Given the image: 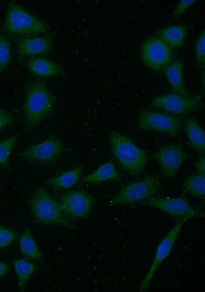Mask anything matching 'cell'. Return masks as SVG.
<instances>
[{
  "label": "cell",
  "mask_w": 205,
  "mask_h": 292,
  "mask_svg": "<svg viewBox=\"0 0 205 292\" xmlns=\"http://www.w3.org/2000/svg\"><path fill=\"white\" fill-rule=\"evenodd\" d=\"M109 139L113 157L128 173L137 176L144 171L149 161L145 150L129 137L115 131L110 132Z\"/></svg>",
  "instance_id": "1"
},
{
  "label": "cell",
  "mask_w": 205,
  "mask_h": 292,
  "mask_svg": "<svg viewBox=\"0 0 205 292\" xmlns=\"http://www.w3.org/2000/svg\"><path fill=\"white\" fill-rule=\"evenodd\" d=\"M55 103L54 96L43 81L34 80L27 88L24 104L26 122L33 128L52 112Z\"/></svg>",
  "instance_id": "2"
},
{
  "label": "cell",
  "mask_w": 205,
  "mask_h": 292,
  "mask_svg": "<svg viewBox=\"0 0 205 292\" xmlns=\"http://www.w3.org/2000/svg\"><path fill=\"white\" fill-rule=\"evenodd\" d=\"M30 207L34 220L38 223L68 227L72 225L62 211L59 203L43 187L37 188L34 192Z\"/></svg>",
  "instance_id": "3"
},
{
  "label": "cell",
  "mask_w": 205,
  "mask_h": 292,
  "mask_svg": "<svg viewBox=\"0 0 205 292\" xmlns=\"http://www.w3.org/2000/svg\"><path fill=\"white\" fill-rule=\"evenodd\" d=\"M160 188V178L156 175L125 184L110 202L112 205H131L157 196Z\"/></svg>",
  "instance_id": "4"
},
{
  "label": "cell",
  "mask_w": 205,
  "mask_h": 292,
  "mask_svg": "<svg viewBox=\"0 0 205 292\" xmlns=\"http://www.w3.org/2000/svg\"><path fill=\"white\" fill-rule=\"evenodd\" d=\"M4 27L6 31L13 34H39L49 30L45 23L14 2L8 5Z\"/></svg>",
  "instance_id": "5"
},
{
  "label": "cell",
  "mask_w": 205,
  "mask_h": 292,
  "mask_svg": "<svg viewBox=\"0 0 205 292\" xmlns=\"http://www.w3.org/2000/svg\"><path fill=\"white\" fill-rule=\"evenodd\" d=\"M140 202L161 211L178 220L204 217L203 213L193 207L182 196L167 198L156 196Z\"/></svg>",
  "instance_id": "6"
},
{
  "label": "cell",
  "mask_w": 205,
  "mask_h": 292,
  "mask_svg": "<svg viewBox=\"0 0 205 292\" xmlns=\"http://www.w3.org/2000/svg\"><path fill=\"white\" fill-rule=\"evenodd\" d=\"M187 219H179L172 229L158 244L152 263L148 272L142 280L139 288L140 291L149 290L153 279L163 261L170 254Z\"/></svg>",
  "instance_id": "7"
},
{
  "label": "cell",
  "mask_w": 205,
  "mask_h": 292,
  "mask_svg": "<svg viewBox=\"0 0 205 292\" xmlns=\"http://www.w3.org/2000/svg\"><path fill=\"white\" fill-rule=\"evenodd\" d=\"M141 53L144 64L155 71L164 70L173 61L172 49L156 35L144 42Z\"/></svg>",
  "instance_id": "8"
},
{
  "label": "cell",
  "mask_w": 205,
  "mask_h": 292,
  "mask_svg": "<svg viewBox=\"0 0 205 292\" xmlns=\"http://www.w3.org/2000/svg\"><path fill=\"white\" fill-rule=\"evenodd\" d=\"M139 128L147 131H156L170 136H176L179 132L181 120L175 116L151 110H142L138 119Z\"/></svg>",
  "instance_id": "9"
},
{
  "label": "cell",
  "mask_w": 205,
  "mask_h": 292,
  "mask_svg": "<svg viewBox=\"0 0 205 292\" xmlns=\"http://www.w3.org/2000/svg\"><path fill=\"white\" fill-rule=\"evenodd\" d=\"M64 148L61 141L55 135H52L45 140L17 153L16 155L27 160L51 163L59 157Z\"/></svg>",
  "instance_id": "10"
},
{
  "label": "cell",
  "mask_w": 205,
  "mask_h": 292,
  "mask_svg": "<svg viewBox=\"0 0 205 292\" xmlns=\"http://www.w3.org/2000/svg\"><path fill=\"white\" fill-rule=\"evenodd\" d=\"M95 202L91 194L83 191H71L61 196L59 203L65 216L72 219L87 218Z\"/></svg>",
  "instance_id": "11"
},
{
  "label": "cell",
  "mask_w": 205,
  "mask_h": 292,
  "mask_svg": "<svg viewBox=\"0 0 205 292\" xmlns=\"http://www.w3.org/2000/svg\"><path fill=\"white\" fill-rule=\"evenodd\" d=\"M165 176L169 179L177 175L178 169L188 157L183 147L178 144L164 146L152 154Z\"/></svg>",
  "instance_id": "12"
},
{
  "label": "cell",
  "mask_w": 205,
  "mask_h": 292,
  "mask_svg": "<svg viewBox=\"0 0 205 292\" xmlns=\"http://www.w3.org/2000/svg\"><path fill=\"white\" fill-rule=\"evenodd\" d=\"M200 99V96L187 97L173 93L157 96L153 100L151 106L173 114L185 115L199 107Z\"/></svg>",
  "instance_id": "13"
},
{
  "label": "cell",
  "mask_w": 205,
  "mask_h": 292,
  "mask_svg": "<svg viewBox=\"0 0 205 292\" xmlns=\"http://www.w3.org/2000/svg\"><path fill=\"white\" fill-rule=\"evenodd\" d=\"M51 47V39L49 37H24L18 43L19 55L21 57L45 54Z\"/></svg>",
  "instance_id": "14"
},
{
  "label": "cell",
  "mask_w": 205,
  "mask_h": 292,
  "mask_svg": "<svg viewBox=\"0 0 205 292\" xmlns=\"http://www.w3.org/2000/svg\"><path fill=\"white\" fill-rule=\"evenodd\" d=\"M183 61L177 59L163 70L164 73L174 93L190 97L192 96L185 87L183 80Z\"/></svg>",
  "instance_id": "15"
},
{
  "label": "cell",
  "mask_w": 205,
  "mask_h": 292,
  "mask_svg": "<svg viewBox=\"0 0 205 292\" xmlns=\"http://www.w3.org/2000/svg\"><path fill=\"white\" fill-rule=\"evenodd\" d=\"M188 27L186 25L167 26L160 30L156 36L160 38L172 49L182 46L187 36Z\"/></svg>",
  "instance_id": "16"
},
{
  "label": "cell",
  "mask_w": 205,
  "mask_h": 292,
  "mask_svg": "<svg viewBox=\"0 0 205 292\" xmlns=\"http://www.w3.org/2000/svg\"><path fill=\"white\" fill-rule=\"evenodd\" d=\"M28 69L36 75L42 77L62 75L64 70L58 64L43 58L31 59L27 65Z\"/></svg>",
  "instance_id": "17"
},
{
  "label": "cell",
  "mask_w": 205,
  "mask_h": 292,
  "mask_svg": "<svg viewBox=\"0 0 205 292\" xmlns=\"http://www.w3.org/2000/svg\"><path fill=\"white\" fill-rule=\"evenodd\" d=\"M185 131L192 148L197 152L204 154L205 134L198 122L191 118L186 120Z\"/></svg>",
  "instance_id": "18"
},
{
  "label": "cell",
  "mask_w": 205,
  "mask_h": 292,
  "mask_svg": "<svg viewBox=\"0 0 205 292\" xmlns=\"http://www.w3.org/2000/svg\"><path fill=\"white\" fill-rule=\"evenodd\" d=\"M19 247L24 257L28 260H40L43 254L32 237L29 228H25L19 240Z\"/></svg>",
  "instance_id": "19"
},
{
  "label": "cell",
  "mask_w": 205,
  "mask_h": 292,
  "mask_svg": "<svg viewBox=\"0 0 205 292\" xmlns=\"http://www.w3.org/2000/svg\"><path fill=\"white\" fill-rule=\"evenodd\" d=\"M119 179L113 163L110 161L101 165L92 173L81 179V181L87 183H98L106 181Z\"/></svg>",
  "instance_id": "20"
},
{
  "label": "cell",
  "mask_w": 205,
  "mask_h": 292,
  "mask_svg": "<svg viewBox=\"0 0 205 292\" xmlns=\"http://www.w3.org/2000/svg\"><path fill=\"white\" fill-rule=\"evenodd\" d=\"M83 168L78 166L48 181V184L57 189H69L78 181Z\"/></svg>",
  "instance_id": "21"
},
{
  "label": "cell",
  "mask_w": 205,
  "mask_h": 292,
  "mask_svg": "<svg viewBox=\"0 0 205 292\" xmlns=\"http://www.w3.org/2000/svg\"><path fill=\"white\" fill-rule=\"evenodd\" d=\"M13 264L17 276L18 288L20 291H24L27 282L37 267L34 263L23 259H14Z\"/></svg>",
  "instance_id": "22"
},
{
  "label": "cell",
  "mask_w": 205,
  "mask_h": 292,
  "mask_svg": "<svg viewBox=\"0 0 205 292\" xmlns=\"http://www.w3.org/2000/svg\"><path fill=\"white\" fill-rule=\"evenodd\" d=\"M183 190L192 196L204 198L205 194L204 175L196 173L188 176L184 181Z\"/></svg>",
  "instance_id": "23"
},
{
  "label": "cell",
  "mask_w": 205,
  "mask_h": 292,
  "mask_svg": "<svg viewBox=\"0 0 205 292\" xmlns=\"http://www.w3.org/2000/svg\"><path fill=\"white\" fill-rule=\"evenodd\" d=\"M18 137V135H15L0 142V164L7 169L9 168V156Z\"/></svg>",
  "instance_id": "24"
},
{
  "label": "cell",
  "mask_w": 205,
  "mask_h": 292,
  "mask_svg": "<svg viewBox=\"0 0 205 292\" xmlns=\"http://www.w3.org/2000/svg\"><path fill=\"white\" fill-rule=\"evenodd\" d=\"M11 59L10 43L8 37L0 33V73L9 65Z\"/></svg>",
  "instance_id": "25"
},
{
  "label": "cell",
  "mask_w": 205,
  "mask_h": 292,
  "mask_svg": "<svg viewBox=\"0 0 205 292\" xmlns=\"http://www.w3.org/2000/svg\"><path fill=\"white\" fill-rule=\"evenodd\" d=\"M195 57L197 62L202 67L205 62V32L202 31L199 35L195 47Z\"/></svg>",
  "instance_id": "26"
},
{
  "label": "cell",
  "mask_w": 205,
  "mask_h": 292,
  "mask_svg": "<svg viewBox=\"0 0 205 292\" xmlns=\"http://www.w3.org/2000/svg\"><path fill=\"white\" fill-rule=\"evenodd\" d=\"M16 238V235L12 230L0 226V248L7 247Z\"/></svg>",
  "instance_id": "27"
},
{
  "label": "cell",
  "mask_w": 205,
  "mask_h": 292,
  "mask_svg": "<svg viewBox=\"0 0 205 292\" xmlns=\"http://www.w3.org/2000/svg\"><path fill=\"white\" fill-rule=\"evenodd\" d=\"M196 2V0H181L177 4L173 13V18L174 19L178 18L190 7Z\"/></svg>",
  "instance_id": "28"
},
{
  "label": "cell",
  "mask_w": 205,
  "mask_h": 292,
  "mask_svg": "<svg viewBox=\"0 0 205 292\" xmlns=\"http://www.w3.org/2000/svg\"><path fill=\"white\" fill-rule=\"evenodd\" d=\"M14 122V118L8 112L0 109V131L11 125Z\"/></svg>",
  "instance_id": "29"
},
{
  "label": "cell",
  "mask_w": 205,
  "mask_h": 292,
  "mask_svg": "<svg viewBox=\"0 0 205 292\" xmlns=\"http://www.w3.org/2000/svg\"><path fill=\"white\" fill-rule=\"evenodd\" d=\"M195 166L197 173L205 174V157L203 155L197 160L195 163Z\"/></svg>",
  "instance_id": "30"
},
{
  "label": "cell",
  "mask_w": 205,
  "mask_h": 292,
  "mask_svg": "<svg viewBox=\"0 0 205 292\" xmlns=\"http://www.w3.org/2000/svg\"><path fill=\"white\" fill-rule=\"evenodd\" d=\"M8 270V265L5 262L0 261V277L6 274Z\"/></svg>",
  "instance_id": "31"
}]
</instances>
